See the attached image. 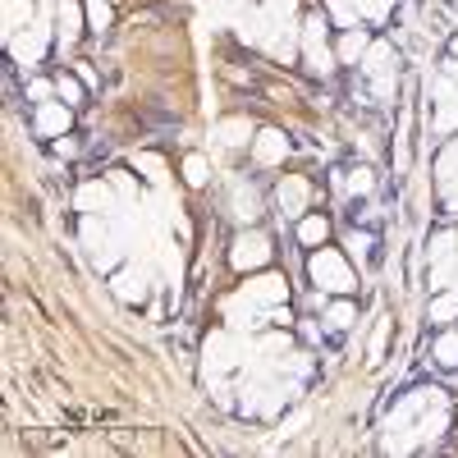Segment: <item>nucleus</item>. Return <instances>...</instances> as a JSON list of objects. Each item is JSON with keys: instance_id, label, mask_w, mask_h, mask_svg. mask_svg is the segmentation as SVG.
Returning <instances> with one entry per match:
<instances>
[{"instance_id": "nucleus-7", "label": "nucleus", "mask_w": 458, "mask_h": 458, "mask_svg": "<svg viewBox=\"0 0 458 458\" xmlns=\"http://www.w3.org/2000/svg\"><path fill=\"white\" fill-rule=\"evenodd\" d=\"M284 151H289V138H284L280 129H261V133L252 138V161H257V165H280Z\"/></svg>"}, {"instance_id": "nucleus-11", "label": "nucleus", "mask_w": 458, "mask_h": 458, "mask_svg": "<svg viewBox=\"0 0 458 458\" xmlns=\"http://www.w3.org/2000/svg\"><path fill=\"white\" fill-rule=\"evenodd\" d=\"M88 23V10H79L73 0H60V14H55V37L69 47V42H79V32Z\"/></svg>"}, {"instance_id": "nucleus-27", "label": "nucleus", "mask_w": 458, "mask_h": 458, "mask_svg": "<svg viewBox=\"0 0 458 458\" xmlns=\"http://www.w3.org/2000/svg\"><path fill=\"white\" fill-rule=\"evenodd\" d=\"M55 151H60V157H73V151H79V142L64 133V138H55Z\"/></svg>"}, {"instance_id": "nucleus-9", "label": "nucleus", "mask_w": 458, "mask_h": 458, "mask_svg": "<svg viewBox=\"0 0 458 458\" xmlns=\"http://www.w3.org/2000/svg\"><path fill=\"white\" fill-rule=\"evenodd\" d=\"M394 64H399V55H394L390 42H371L367 55H362V73H367V79H390Z\"/></svg>"}, {"instance_id": "nucleus-17", "label": "nucleus", "mask_w": 458, "mask_h": 458, "mask_svg": "<svg viewBox=\"0 0 458 458\" xmlns=\"http://www.w3.org/2000/svg\"><path fill=\"white\" fill-rule=\"evenodd\" d=\"M55 92H60V101H69V106L83 101V83L73 79V73H55Z\"/></svg>"}, {"instance_id": "nucleus-22", "label": "nucleus", "mask_w": 458, "mask_h": 458, "mask_svg": "<svg viewBox=\"0 0 458 458\" xmlns=\"http://www.w3.org/2000/svg\"><path fill=\"white\" fill-rule=\"evenodd\" d=\"M353 317H358V312H353V302H335V308L326 312L330 330H349V326H353Z\"/></svg>"}, {"instance_id": "nucleus-14", "label": "nucleus", "mask_w": 458, "mask_h": 458, "mask_svg": "<svg viewBox=\"0 0 458 458\" xmlns=\"http://www.w3.org/2000/svg\"><path fill=\"white\" fill-rule=\"evenodd\" d=\"M114 293H120L124 302H142L147 298V284H142L138 271H120V276H114Z\"/></svg>"}, {"instance_id": "nucleus-13", "label": "nucleus", "mask_w": 458, "mask_h": 458, "mask_svg": "<svg viewBox=\"0 0 458 458\" xmlns=\"http://www.w3.org/2000/svg\"><path fill=\"white\" fill-rule=\"evenodd\" d=\"M326 234H330V220H326V216H302V220H298V239L308 243V248H321Z\"/></svg>"}, {"instance_id": "nucleus-21", "label": "nucleus", "mask_w": 458, "mask_h": 458, "mask_svg": "<svg viewBox=\"0 0 458 458\" xmlns=\"http://www.w3.org/2000/svg\"><path fill=\"white\" fill-rule=\"evenodd\" d=\"M390 5L394 0H358V19H367V23H380L390 14Z\"/></svg>"}, {"instance_id": "nucleus-12", "label": "nucleus", "mask_w": 458, "mask_h": 458, "mask_svg": "<svg viewBox=\"0 0 458 458\" xmlns=\"http://www.w3.org/2000/svg\"><path fill=\"white\" fill-rule=\"evenodd\" d=\"M367 47H371V37H367V28H344V37H339V64H362V55H367Z\"/></svg>"}, {"instance_id": "nucleus-24", "label": "nucleus", "mask_w": 458, "mask_h": 458, "mask_svg": "<svg viewBox=\"0 0 458 458\" xmlns=\"http://www.w3.org/2000/svg\"><path fill=\"white\" fill-rule=\"evenodd\" d=\"M386 339H390V321H376V330H371V344H367L371 362H380V353H386Z\"/></svg>"}, {"instance_id": "nucleus-23", "label": "nucleus", "mask_w": 458, "mask_h": 458, "mask_svg": "<svg viewBox=\"0 0 458 458\" xmlns=\"http://www.w3.org/2000/svg\"><path fill=\"white\" fill-rule=\"evenodd\" d=\"M458 317V293H445L431 302V321H454Z\"/></svg>"}, {"instance_id": "nucleus-2", "label": "nucleus", "mask_w": 458, "mask_h": 458, "mask_svg": "<svg viewBox=\"0 0 458 458\" xmlns=\"http://www.w3.org/2000/svg\"><path fill=\"white\" fill-rule=\"evenodd\" d=\"M326 32H330V19L326 14H308L302 19V64H308V73H317V79H326V73L335 69V51L326 42Z\"/></svg>"}, {"instance_id": "nucleus-10", "label": "nucleus", "mask_w": 458, "mask_h": 458, "mask_svg": "<svg viewBox=\"0 0 458 458\" xmlns=\"http://www.w3.org/2000/svg\"><path fill=\"white\" fill-rule=\"evenodd\" d=\"M79 211L83 216H97V211H114V193H110V183H101V179H92V183H83L79 188Z\"/></svg>"}, {"instance_id": "nucleus-19", "label": "nucleus", "mask_w": 458, "mask_h": 458, "mask_svg": "<svg viewBox=\"0 0 458 458\" xmlns=\"http://www.w3.org/2000/svg\"><path fill=\"white\" fill-rule=\"evenodd\" d=\"M436 362H440V367H458V335H454V330L436 339Z\"/></svg>"}, {"instance_id": "nucleus-3", "label": "nucleus", "mask_w": 458, "mask_h": 458, "mask_svg": "<svg viewBox=\"0 0 458 458\" xmlns=\"http://www.w3.org/2000/svg\"><path fill=\"white\" fill-rule=\"evenodd\" d=\"M266 261H271V239H266L261 229H243L234 239V248H229V266H234L239 276H252Z\"/></svg>"}, {"instance_id": "nucleus-25", "label": "nucleus", "mask_w": 458, "mask_h": 458, "mask_svg": "<svg viewBox=\"0 0 458 458\" xmlns=\"http://www.w3.org/2000/svg\"><path fill=\"white\" fill-rule=\"evenodd\" d=\"M454 243H458V234H449V229H445V234H436L431 239V261H449Z\"/></svg>"}, {"instance_id": "nucleus-18", "label": "nucleus", "mask_w": 458, "mask_h": 458, "mask_svg": "<svg viewBox=\"0 0 458 458\" xmlns=\"http://www.w3.org/2000/svg\"><path fill=\"white\" fill-rule=\"evenodd\" d=\"M110 19H114V14H110V0H88V28H92V32H106Z\"/></svg>"}, {"instance_id": "nucleus-29", "label": "nucleus", "mask_w": 458, "mask_h": 458, "mask_svg": "<svg viewBox=\"0 0 458 458\" xmlns=\"http://www.w3.org/2000/svg\"><path fill=\"white\" fill-rule=\"evenodd\" d=\"M454 55H458V37H454Z\"/></svg>"}, {"instance_id": "nucleus-6", "label": "nucleus", "mask_w": 458, "mask_h": 458, "mask_svg": "<svg viewBox=\"0 0 458 458\" xmlns=\"http://www.w3.org/2000/svg\"><path fill=\"white\" fill-rule=\"evenodd\" d=\"M37 133L42 138H64L69 124H73V106L69 101H42V110H37Z\"/></svg>"}, {"instance_id": "nucleus-5", "label": "nucleus", "mask_w": 458, "mask_h": 458, "mask_svg": "<svg viewBox=\"0 0 458 458\" xmlns=\"http://www.w3.org/2000/svg\"><path fill=\"white\" fill-rule=\"evenodd\" d=\"M47 42H51V32H47V23H32L28 32H10V47H14V60L19 64H37L47 55Z\"/></svg>"}, {"instance_id": "nucleus-8", "label": "nucleus", "mask_w": 458, "mask_h": 458, "mask_svg": "<svg viewBox=\"0 0 458 458\" xmlns=\"http://www.w3.org/2000/svg\"><path fill=\"white\" fill-rule=\"evenodd\" d=\"M276 198H280V211H284V216H302V211H308L312 188H308V179H302V174H284Z\"/></svg>"}, {"instance_id": "nucleus-28", "label": "nucleus", "mask_w": 458, "mask_h": 458, "mask_svg": "<svg viewBox=\"0 0 458 458\" xmlns=\"http://www.w3.org/2000/svg\"><path fill=\"white\" fill-rule=\"evenodd\" d=\"M28 92H32V101H51V83H32Z\"/></svg>"}, {"instance_id": "nucleus-26", "label": "nucleus", "mask_w": 458, "mask_h": 458, "mask_svg": "<svg viewBox=\"0 0 458 458\" xmlns=\"http://www.w3.org/2000/svg\"><path fill=\"white\" fill-rule=\"evenodd\" d=\"M349 193H371V170H353L349 174Z\"/></svg>"}, {"instance_id": "nucleus-15", "label": "nucleus", "mask_w": 458, "mask_h": 458, "mask_svg": "<svg viewBox=\"0 0 458 458\" xmlns=\"http://www.w3.org/2000/svg\"><path fill=\"white\" fill-rule=\"evenodd\" d=\"M216 138H220L225 147H243V142H248V120H225V124L216 129Z\"/></svg>"}, {"instance_id": "nucleus-4", "label": "nucleus", "mask_w": 458, "mask_h": 458, "mask_svg": "<svg viewBox=\"0 0 458 458\" xmlns=\"http://www.w3.org/2000/svg\"><path fill=\"white\" fill-rule=\"evenodd\" d=\"M239 298L248 302V308H257V312H271V308H280V302H289V284H284V276L266 271V276H252L239 289Z\"/></svg>"}, {"instance_id": "nucleus-1", "label": "nucleus", "mask_w": 458, "mask_h": 458, "mask_svg": "<svg viewBox=\"0 0 458 458\" xmlns=\"http://www.w3.org/2000/svg\"><path fill=\"white\" fill-rule=\"evenodd\" d=\"M308 276H312V284L326 289V293H353V289H358L353 266L344 261V252H335V248H326V243L308 257Z\"/></svg>"}, {"instance_id": "nucleus-16", "label": "nucleus", "mask_w": 458, "mask_h": 458, "mask_svg": "<svg viewBox=\"0 0 458 458\" xmlns=\"http://www.w3.org/2000/svg\"><path fill=\"white\" fill-rule=\"evenodd\" d=\"M133 165H138V170H142L151 183H165V161H161V157H151V151H138Z\"/></svg>"}, {"instance_id": "nucleus-20", "label": "nucleus", "mask_w": 458, "mask_h": 458, "mask_svg": "<svg viewBox=\"0 0 458 458\" xmlns=\"http://www.w3.org/2000/svg\"><path fill=\"white\" fill-rule=\"evenodd\" d=\"M183 179L193 183V188H202V183L211 179V165H207V157H188V161H183Z\"/></svg>"}]
</instances>
